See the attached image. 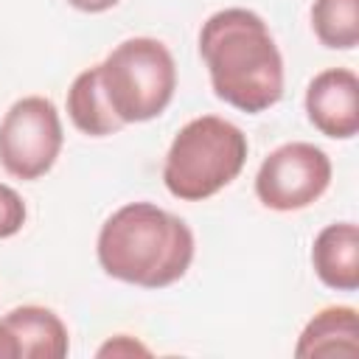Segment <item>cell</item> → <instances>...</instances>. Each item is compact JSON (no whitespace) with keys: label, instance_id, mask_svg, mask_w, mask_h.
I'll return each mask as SVG.
<instances>
[{"label":"cell","instance_id":"obj_5","mask_svg":"<svg viewBox=\"0 0 359 359\" xmlns=\"http://www.w3.org/2000/svg\"><path fill=\"white\" fill-rule=\"evenodd\" d=\"M62 121L50 98L25 95L0 121V165L17 180H39L62 151Z\"/></svg>","mask_w":359,"mask_h":359},{"label":"cell","instance_id":"obj_15","mask_svg":"<svg viewBox=\"0 0 359 359\" xmlns=\"http://www.w3.org/2000/svg\"><path fill=\"white\" fill-rule=\"evenodd\" d=\"M67 3L79 11H87V14H101L112 6H118V0H67Z\"/></svg>","mask_w":359,"mask_h":359},{"label":"cell","instance_id":"obj_6","mask_svg":"<svg viewBox=\"0 0 359 359\" xmlns=\"http://www.w3.org/2000/svg\"><path fill=\"white\" fill-rule=\"evenodd\" d=\"M331 185L328 154L306 140H292L266 154L255 177V196L269 210H303Z\"/></svg>","mask_w":359,"mask_h":359},{"label":"cell","instance_id":"obj_11","mask_svg":"<svg viewBox=\"0 0 359 359\" xmlns=\"http://www.w3.org/2000/svg\"><path fill=\"white\" fill-rule=\"evenodd\" d=\"M67 115L73 121V126L90 137H107L123 129V123L115 118V112L109 109L104 90H101V79H98V65L81 70L70 90H67Z\"/></svg>","mask_w":359,"mask_h":359},{"label":"cell","instance_id":"obj_12","mask_svg":"<svg viewBox=\"0 0 359 359\" xmlns=\"http://www.w3.org/2000/svg\"><path fill=\"white\" fill-rule=\"evenodd\" d=\"M311 28L325 48L351 50L359 45V0H314Z\"/></svg>","mask_w":359,"mask_h":359},{"label":"cell","instance_id":"obj_13","mask_svg":"<svg viewBox=\"0 0 359 359\" xmlns=\"http://www.w3.org/2000/svg\"><path fill=\"white\" fill-rule=\"evenodd\" d=\"M25 224V202L22 196L11 188L0 182V238H11L22 230Z\"/></svg>","mask_w":359,"mask_h":359},{"label":"cell","instance_id":"obj_2","mask_svg":"<svg viewBox=\"0 0 359 359\" xmlns=\"http://www.w3.org/2000/svg\"><path fill=\"white\" fill-rule=\"evenodd\" d=\"M95 252L109 278L163 289L188 272L194 233L180 216L151 202H129L101 224Z\"/></svg>","mask_w":359,"mask_h":359},{"label":"cell","instance_id":"obj_1","mask_svg":"<svg viewBox=\"0 0 359 359\" xmlns=\"http://www.w3.org/2000/svg\"><path fill=\"white\" fill-rule=\"evenodd\" d=\"M199 53L208 65L216 98L264 112L283 95V56L266 22L250 8H222L202 22Z\"/></svg>","mask_w":359,"mask_h":359},{"label":"cell","instance_id":"obj_7","mask_svg":"<svg viewBox=\"0 0 359 359\" xmlns=\"http://www.w3.org/2000/svg\"><path fill=\"white\" fill-rule=\"evenodd\" d=\"M306 112L325 137L348 140L359 132V79L348 67L317 73L306 90Z\"/></svg>","mask_w":359,"mask_h":359},{"label":"cell","instance_id":"obj_8","mask_svg":"<svg viewBox=\"0 0 359 359\" xmlns=\"http://www.w3.org/2000/svg\"><path fill=\"white\" fill-rule=\"evenodd\" d=\"M317 278L337 292L359 289V230L353 222H334L323 227L311 247Z\"/></svg>","mask_w":359,"mask_h":359},{"label":"cell","instance_id":"obj_14","mask_svg":"<svg viewBox=\"0 0 359 359\" xmlns=\"http://www.w3.org/2000/svg\"><path fill=\"white\" fill-rule=\"evenodd\" d=\"M135 353L149 356V348H143L140 342H135L126 334H121V337H115V339H109L107 345L98 348V356H135Z\"/></svg>","mask_w":359,"mask_h":359},{"label":"cell","instance_id":"obj_4","mask_svg":"<svg viewBox=\"0 0 359 359\" xmlns=\"http://www.w3.org/2000/svg\"><path fill=\"white\" fill-rule=\"evenodd\" d=\"M98 79L115 118L123 126L143 123L171 104L177 90V65L160 39L132 36L109 50L98 65Z\"/></svg>","mask_w":359,"mask_h":359},{"label":"cell","instance_id":"obj_10","mask_svg":"<svg viewBox=\"0 0 359 359\" xmlns=\"http://www.w3.org/2000/svg\"><path fill=\"white\" fill-rule=\"evenodd\" d=\"M297 356H356L359 353V320L351 306H328L309 320L297 345Z\"/></svg>","mask_w":359,"mask_h":359},{"label":"cell","instance_id":"obj_3","mask_svg":"<svg viewBox=\"0 0 359 359\" xmlns=\"http://www.w3.org/2000/svg\"><path fill=\"white\" fill-rule=\"evenodd\" d=\"M247 151V135L236 123L219 115L194 118L171 140L163 165V182L177 199L202 202L241 174Z\"/></svg>","mask_w":359,"mask_h":359},{"label":"cell","instance_id":"obj_9","mask_svg":"<svg viewBox=\"0 0 359 359\" xmlns=\"http://www.w3.org/2000/svg\"><path fill=\"white\" fill-rule=\"evenodd\" d=\"M0 323L14 339L17 359H62L70 351L65 323L45 306L11 309Z\"/></svg>","mask_w":359,"mask_h":359},{"label":"cell","instance_id":"obj_16","mask_svg":"<svg viewBox=\"0 0 359 359\" xmlns=\"http://www.w3.org/2000/svg\"><path fill=\"white\" fill-rule=\"evenodd\" d=\"M0 359H17L14 339H11V334L6 331V325H3V323H0Z\"/></svg>","mask_w":359,"mask_h":359}]
</instances>
